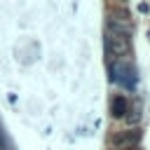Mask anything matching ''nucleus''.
<instances>
[{"label":"nucleus","mask_w":150,"mask_h":150,"mask_svg":"<svg viewBox=\"0 0 150 150\" xmlns=\"http://www.w3.org/2000/svg\"><path fill=\"white\" fill-rule=\"evenodd\" d=\"M105 49H108V54H112V59L115 61H124L127 56H129V49H131V45H129V35H122V33H105Z\"/></svg>","instance_id":"obj_1"},{"label":"nucleus","mask_w":150,"mask_h":150,"mask_svg":"<svg viewBox=\"0 0 150 150\" xmlns=\"http://www.w3.org/2000/svg\"><path fill=\"white\" fill-rule=\"evenodd\" d=\"M124 112H127V101H124L122 96L112 98V115H115V117H122Z\"/></svg>","instance_id":"obj_2"}]
</instances>
